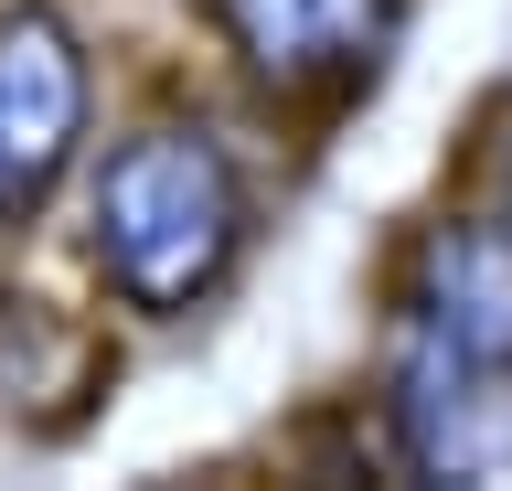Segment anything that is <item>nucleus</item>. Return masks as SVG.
I'll use <instances>...</instances> for the list:
<instances>
[{
	"mask_svg": "<svg viewBox=\"0 0 512 491\" xmlns=\"http://www.w3.org/2000/svg\"><path fill=\"white\" fill-rule=\"evenodd\" d=\"M406 11L416 0H203L235 75L288 118H342L352 97H374L406 43Z\"/></svg>",
	"mask_w": 512,
	"mask_h": 491,
	"instance_id": "obj_3",
	"label": "nucleus"
},
{
	"mask_svg": "<svg viewBox=\"0 0 512 491\" xmlns=\"http://www.w3.org/2000/svg\"><path fill=\"white\" fill-rule=\"evenodd\" d=\"M374 427H384L406 481L512 491V363H395L384 353Z\"/></svg>",
	"mask_w": 512,
	"mask_h": 491,
	"instance_id": "obj_5",
	"label": "nucleus"
},
{
	"mask_svg": "<svg viewBox=\"0 0 512 491\" xmlns=\"http://www.w3.org/2000/svg\"><path fill=\"white\" fill-rule=\"evenodd\" d=\"M86 129H96L86 33L54 0H11L0 11V225H32L64 193V171L86 161Z\"/></svg>",
	"mask_w": 512,
	"mask_h": 491,
	"instance_id": "obj_4",
	"label": "nucleus"
},
{
	"mask_svg": "<svg viewBox=\"0 0 512 491\" xmlns=\"http://www.w3.org/2000/svg\"><path fill=\"white\" fill-rule=\"evenodd\" d=\"M491 139H502V150H491V171L512 182V107H502V129H491Z\"/></svg>",
	"mask_w": 512,
	"mask_h": 491,
	"instance_id": "obj_6",
	"label": "nucleus"
},
{
	"mask_svg": "<svg viewBox=\"0 0 512 491\" xmlns=\"http://www.w3.org/2000/svg\"><path fill=\"white\" fill-rule=\"evenodd\" d=\"M384 331L395 363H512V193L427 214L395 246Z\"/></svg>",
	"mask_w": 512,
	"mask_h": 491,
	"instance_id": "obj_2",
	"label": "nucleus"
},
{
	"mask_svg": "<svg viewBox=\"0 0 512 491\" xmlns=\"http://www.w3.org/2000/svg\"><path fill=\"white\" fill-rule=\"evenodd\" d=\"M256 246V182L214 118H139L86 171V267L139 321H192Z\"/></svg>",
	"mask_w": 512,
	"mask_h": 491,
	"instance_id": "obj_1",
	"label": "nucleus"
}]
</instances>
